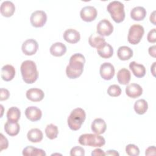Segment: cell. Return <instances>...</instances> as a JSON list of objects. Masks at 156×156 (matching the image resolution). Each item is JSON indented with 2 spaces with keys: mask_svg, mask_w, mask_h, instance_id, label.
Returning <instances> with one entry per match:
<instances>
[{
  "mask_svg": "<svg viewBox=\"0 0 156 156\" xmlns=\"http://www.w3.org/2000/svg\"><path fill=\"white\" fill-rule=\"evenodd\" d=\"M85 63V58L82 54L76 53L71 55L66 68L67 77L71 79L79 77L83 73Z\"/></svg>",
  "mask_w": 156,
  "mask_h": 156,
  "instance_id": "6da1fadb",
  "label": "cell"
},
{
  "mask_svg": "<svg viewBox=\"0 0 156 156\" xmlns=\"http://www.w3.org/2000/svg\"><path fill=\"white\" fill-rule=\"evenodd\" d=\"M21 76L23 80L28 84L34 83L38 77L36 64L32 60L24 61L20 67Z\"/></svg>",
  "mask_w": 156,
  "mask_h": 156,
  "instance_id": "7a4b0ae2",
  "label": "cell"
},
{
  "mask_svg": "<svg viewBox=\"0 0 156 156\" xmlns=\"http://www.w3.org/2000/svg\"><path fill=\"white\" fill-rule=\"evenodd\" d=\"M86 118V113L83 109L81 108H76L71 111L69 115L67 122L70 129L73 130H77L83 123Z\"/></svg>",
  "mask_w": 156,
  "mask_h": 156,
  "instance_id": "3957f363",
  "label": "cell"
},
{
  "mask_svg": "<svg viewBox=\"0 0 156 156\" xmlns=\"http://www.w3.org/2000/svg\"><path fill=\"white\" fill-rule=\"evenodd\" d=\"M107 11L113 21L117 23H121L125 18V11L124 4L119 1L110 2L107 7Z\"/></svg>",
  "mask_w": 156,
  "mask_h": 156,
  "instance_id": "277c9868",
  "label": "cell"
},
{
  "mask_svg": "<svg viewBox=\"0 0 156 156\" xmlns=\"http://www.w3.org/2000/svg\"><path fill=\"white\" fill-rule=\"evenodd\" d=\"M79 143L83 146L91 147H102L105 143L104 138L98 134L85 133L79 136Z\"/></svg>",
  "mask_w": 156,
  "mask_h": 156,
  "instance_id": "5b68a950",
  "label": "cell"
},
{
  "mask_svg": "<svg viewBox=\"0 0 156 156\" xmlns=\"http://www.w3.org/2000/svg\"><path fill=\"white\" fill-rule=\"evenodd\" d=\"M144 33V29L141 25L133 24L129 28L127 41L132 44H136L140 42Z\"/></svg>",
  "mask_w": 156,
  "mask_h": 156,
  "instance_id": "8992f818",
  "label": "cell"
},
{
  "mask_svg": "<svg viewBox=\"0 0 156 156\" xmlns=\"http://www.w3.org/2000/svg\"><path fill=\"white\" fill-rule=\"evenodd\" d=\"M30 23L35 27H43L47 21V15L43 10H35L30 15Z\"/></svg>",
  "mask_w": 156,
  "mask_h": 156,
  "instance_id": "52a82bcc",
  "label": "cell"
},
{
  "mask_svg": "<svg viewBox=\"0 0 156 156\" xmlns=\"http://www.w3.org/2000/svg\"><path fill=\"white\" fill-rule=\"evenodd\" d=\"M97 33L101 36H109L113 31L112 24L107 19L101 20L96 26Z\"/></svg>",
  "mask_w": 156,
  "mask_h": 156,
  "instance_id": "ba28073f",
  "label": "cell"
},
{
  "mask_svg": "<svg viewBox=\"0 0 156 156\" xmlns=\"http://www.w3.org/2000/svg\"><path fill=\"white\" fill-rule=\"evenodd\" d=\"M98 12L96 9L91 5H87L83 7L80 12V16L82 20L86 22H91L94 20L97 16Z\"/></svg>",
  "mask_w": 156,
  "mask_h": 156,
  "instance_id": "9c48e42d",
  "label": "cell"
},
{
  "mask_svg": "<svg viewBox=\"0 0 156 156\" xmlns=\"http://www.w3.org/2000/svg\"><path fill=\"white\" fill-rule=\"evenodd\" d=\"M38 48L37 41L32 38L26 40L22 44L21 49L23 52L26 55H32L35 54Z\"/></svg>",
  "mask_w": 156,
  "mask_h": 156,
  "instance_id": "30bf717a",
  "label": "cell"
},
{
  "mask_svg": "<svg viewBox=\"0 0 156 156\" xmlns=\"http://www.w3.org/2000/svg\"><path fill=\"white\" fill-rule=\"evenodd\" d=\"M115 68L114 66L109 63L105 62L102 63L99 69V73L101 77L104 80H110L115 75Z\"/></svg>",
  "mask_w": 156,
  "mask_h": 156,
  "instance_id": "8fae6325",
  "label": "cell"
},
{
  "mask_svg": "<svg viewBox=\"0 0 156 156\" xmlns=\"http://www.w3.org/2000/svg\"><path fill=\"white\" fill-rule=\"evenodd\" d=\"M26 95L29 100L32 102H39L44 98V93L40 88H32L27 90Z\"/></svg>",
  "mask_w": 156,
  "mask_h": 156,
  "instance_id": "7c38bea8",
  "label": "cell"
},
{
  "mask_svg": "<svg viewBox=\"0 0 156 156\" xmlns=\"http://www.w3.org/2000/svg\"><path fill=\"white\" fill-rule=\"evenodd\" d=\"M25 115L30 121H37L41 119L42 116V112L39 108L35 106H30L26 109Z\"/></svg>",
  "mask_w": 156,
  "mask_h": 156,
  "instance_id": "4fadbf2b",
  "label": "cell"
},
{
  "mask_svg": "<svg viewBox=\"0 0 156 156\" xmlns=\"http://www.w3.org/2000/svg\"><path fill=\"white\" fill-rule=\"evenodd\" d=\"M126 93L129 98H136L142 94L143 88L139 84L132 83L126 87Z\"/></svg>",
  "mask_w": 156,
  "mask_h": 156,
  "instance_id": "5bb4252c",
  "label": "cell"
},
{
  "mask_svg": "<svg viewBox=\"0 0 156 156\" xmlns=\"http://www.w3.org/2000/svg\"><path fill=\"white\" fill-rule=\"evenodd\" d=\"M63 37L66 41L72 44L77 43L80 39V33L73 29H68L66 30L63 33Z\"/></svg>",
  "mask_w": 156,
  "mask_h": 156,
  "instance_id": "9a60e30c",
  "label": "cell"
},
{
  "mask_svg": "<svg viewBox=\"0 0 156 156\" xmlns=\"http://www.w3.org/2000/svg\"><path fill=\"white\" fill-rule=\"evenodd\" d=\"M91 128L94 133L101 135L105 132L107 129V124L102 118H96L92 122Z\"/></svg>",
  "mask_w": 156,
  "mask_h": 156,
  "instance_id": "2e32d148",
  "label": "cell"
},
{
  "mask_svg": "<svg viewBox=\"0 0 156 156\" xmlns=\"http://www.w3.org/2000/svg\"><path fill=\"white\" fill-rule=\"evenodd\" d=\"M97 52L100 57L104 58H108L113 55V48L105 41L97 48Z\"/></svg>",
  "mask_w": 156,
  "mask_h": 156,
  "instance_id": "e0dca14e",
  "label": "cell"
},
{
  "mask_svg": "<svg viewBox=\"0 0 156 156\" xmlns=\"http://www.w3.org/2000/svg\"><path fill=\"white\" fill-rule=\"evenodd\" d=\"M0 11L4 16L10 17L15 11V6L12 1H5L1 5Z\"/></svg>",
  "mask_w": 156,
  "mask_h": 156,
  "instance_id": "ac0fdd59",
  "label": "cell"
},
{
  "mask_svg": "<svg viewBox=\"0 0 156 156\" xmlns=\"http://www.w3.org/2000/svg\"><path fill=\"white\" fill-rule=\"evenodd\" d=\"M4 130L9 135L13 136L18 134L20 130V126L17 121L7 120L4 125Z\"/></svg>",
  "mask_w": 156,
  "mask_h": 156,
  "instance_id": "d6986e66",
  "label": "cell"
},
{
  "mask_svg": "<svg viewBox=\"0 0 156 156\" xmlns=\"http://www.w3.org/2000/svg\"><path fill=\"white\" fill-rule=\"evenodd\" d=\"M15 76V69L11 65H5L1 68V78L5 81L12 80Z\"/></svg>",
  "mask_w": 156,
  "mask_h": 156,
  "instance_id": "ffe728a7",
  "label": "cell"
},
{
  "mask_svg": "<svg viewBox=\"0 0 156 156\" xmlns=\"http://www.w3.org/2000/svg\"><path fill=\"white\" fill-rule=\"evenodd\" d=\"M129 68L132 70V73L138 78H141L146 74V68L142 64H139L133 61L129 64Z\"/></svg>",
  "mask_w": 156,
  "mask_h": 156,
  "instance_id": "44dd1931",
  "label": "cell"
},
{
  "mask_svg": "<svg viewBox=\"0 0 156 156\" xmlns=\"http://www.w3.org/2000/svg\"><path fill=\"white\" fill-rule=\"evenodd\" d=\"M49 51L52 55L55 57H60L66 53V47L61 42H56L51 45Z\"/></svg>",
  "mask_w": 156,
  "mask_h": 156,
  "instance_id": "7402d4cb",
  "label": "cell"
},
{
  "mask_svg": "<svg viewBox=\"0 0 156 156\" xmlns=\"http://www.w3.org/2000/svg\"><path fill=\"white\" fill-rule=\"evenodd\" d=\"M146 15V9L141 6L133 7L130 11V17L135 21H142Z\"/></svg>",
  "mask_w": 156,
  "mask_h": 156,
  "instance_id": "603a6c76",
  "label": "cell"
},
{
  "mask_svg": "<svg viewBox=\"0 0 156 156\" xmlns=\"http://www.w3.org/2000/svg\"><path fill=\"white\" fill-rule=\"evenodd\" d=\"M27 137L28 140L32 143H39L42 140L43 135L40 129L34 128L27 132Z\"/></svg>",
  "mask_w": 156,
  "mask_h": 156,
  "instance_id": "cb8c5ba5",
  "label": "cell"
},
{
  "mask_svg": "<svg viewBox=\"0 0 156 156\" xmlns=\"http://www.w3.org/2000/svg\"><path fill=\"white\" fill-rule=\"evenodd\" d=\"M130 72L125 68L119 69L117 73V80L120 84H128L130 80Z\"/></svg>",
  "mask_w": 156,
  "mask_h": 156,
  "instance_id": "d4e9b609",
  "label": "cell"
},
{
  "mask_svg": "<svg viewBox=\"0 0 156 156\" xmlns=\"http://www.w3.org/2000/svg\"><path fill=\"white\" fill-rule=\"evenodd\" d=\"M117 55L120 60H127L133 56V51L127 46H122L118 48Z\"/></svg>",
  "mask_w": 156,
  "mask_h": 156,
  "instance_id": "484cf974",
  "label": "cell"
},
{
  "mask_svg": "<svg viewBox=\"0 0 156 156\" xmlns=\"http://www.w3.org/2000/svg\"><path fill=\"white\" fill-rule=\"evenodd\" d=\"M22 154L24 156H45L46 155L44 150L32 146L26 147L23 150Z\"/></svg>",
  "mask_w": 156,
  "mask_h": 156,
  "instance_id": "4316f807",
  "label": "cell"
},
{
  "mask_svg": "<svg viewBox=\"0 0 156 156\" xmlns=\"http://www.w3.org/2000/svg\"><path fill=\"white\" fill-rule=\"evenodd\" d=\"M104 42H105V39L98 33L91 34L88 38V43L93 48H97Z\"/></svg>",
  "mask_w": 156,
  "mask_h": 156,
  "instance_id": "83f0119b",
  "label": "cell"
},
{
  "mask_svg": "<svg viewBox=\"0 0 156 156\" xmlns=\"http://www.w3.org/2000/svg\"><path fill=\"white\" fill-rule=\"evenodd\" d=\"M147 102L143 99L137 100L134 104V110L138 115L144 114L147 110Z\"/></svg>",
  "mask_w": 156,
  "mask_h": 156,
  "instance_id": "f1b7e54d",
  "label": "cell"
},
{
  "mask_svg": "<svg viewBox=\"0 0 156 156\" xmlns=\"http://www.w3.org/2000/svg\"><path fill=\"white\" fill-rule=\"evenodd\" d=\"M21 116L20 110L16 107H12L7 112V118L9 121H18Z\"/></svg>",
  "mask_w": 156,
  "mask_h": 156,
  "instance_id": "f546056e",
  "label": "cell"
},
{
  "mask_svg": "<svg viewBox=\"0 0 156 156\" xmlns=\"http://www.w3.org/2000/svg\"><path fill=\"white\" fill-rule=\"evenodd\" d=\"M45 133L46 136L50 140H54L56 138L58 133L57 126L53 124H48L46 127Z\"/></svg>",
  "mask_w": 156,
  "mask_h": 156,
  "instance_id": "4dcf8cb0",
  "label": "cell"
},
{
  "mask_svg": "<svg viewBox=\"0 0 156 156\" xmlns=\"http://www.w3.org/2000/svg\"><path fill=\"white\" fill-rule=\"evenodd\" d=\"M107 93L110 96L117 97L121 94V89L119 85L113 84L109 86L107 89Z\"/></svg>",
  "mask_w": 156,
  "mask_h": 156,
  "instance_id": "1f68e13d",
  "label": "cell"
},
{
  "mask_svg": "<svg viewBox=\"0 0 156 156\" xmlns=\"http://www.w3.org/2000/svg\"><path fill=\"white\" fill-rule=\"evenodd\" d=\"M126 152L130 156H138L140 154V149L137 146L129 144L126 147Z\"/></svg>",
  "mask_w": 156,
  "mask_h": 156,
  "instance_id": "d6a6232c",
  "label": "cell"
},
{
  "mask_svg": "<svg viewBox=\"0 0 156 156\" xmlns=\"http://www.w3.org/2000/svg\"><path fill=\"white\" fill-rule=\"evenodd\" d=\"M70 155L71 156H84L85 150L80 146H74L70 151Z\"/></svg>",
  "mask_w": 156,
  "mask_h": 156,
  "instance_id": "836d02e7",
  "label": "cell"
},
{
  "mask_svg": "<svg viewBox=\"0 0 156 156\" xmlns=\"http://www.w3.org/2000/svg\"><path fill=\"white\" fill-rule=\"evenodd\" d=\"M1 140H0V144H1V149L0 152H1L3 149H6L9 146L8 140L5 136H4L2 133H1Z\"/></svg>",
  "mask_w": 156,
  "mask_h": 156,
  "instance_id": "e575fe53",
  "label": "cell"
},
{
  "mask_svg": "<svg viewBox=\"0 0 156 156\" xmlns=\"http://www.w3.org/2000/svg\"><path fill=\"white\" fill-rule=\"evenodd\" d=\"M155 35H156V32H155V28H154L152 29H151L148 34H147V41L149 43H154L156 41V37H155Z\"/></svg>",
  "mask_w": 156,
  "mask_h": 156,
  "instance_id": "d590c367",
  "label": "cell"
},
{
  "mask_svg": "<svg viewBox=\"0 0 156 156\" xmlns=\"http://www.w3.org/2000/svg\"><path fill=\"white\" fill-rule=\"evenodd\" d=\"M10 96V93L7 89L1 88L0 90V100L5 101L9 99Z\"/></svg>",
  "mask_w": 156,
  "mask_h": 156,
  "instance_id": "8d00e7d4",
  "label": "cell"
},
{
  "mask_svg": "<svg viewBox=\"0 0 156 156\" xmlns=\"http://www.w3.org/2000/svg\"><path fill=\"white\" fill-rule=\"evenodd\" d=\"M145 155L147 156L149 155H155L156 152H155V147L154 146H149L146 149Z\"/></svg>",
  "mask_w": 156,
  "mask_h": 156,
  "instance_id": "74e56055",
  "label": "cell"
},
{
  "mask_svg": "<svg viewBox=\"0 0 156 156\" xmlns=\"http://www.w3.org/2000/svg\"><path fill=\"white\" fill-rule=\"evenodd\" d=\"M91 155L92 156H97V155L98 156H104V155H105V154L103 150H102L99 148H97L92 151Z\"/></svg>",
  "mask_w": 156,
  "mask_h": 156,
  "instance_id": "f35d334b",
  "label": "cell"
},
{
  "mask_svg": "<svg viewBox=\"0 0 156 156\" xmlns=\"http://www.w3.org/2000/svg\"><path fill=\"white\" fill-rule=\"evenodd\" d=\"M156 46L155 45H154V46H150L149 48V49H148V52H149V54L151 56L153 57H155V54H156Z\"/></svg>",
  "mask_w": 156,
  "mask_h": 156,
  "instance_id": "ab89813d",
  "label": "cell"
},
{
  "mask_svg": "<svg viewBox=\"0 0 156 156\" xmlns=\"http://www.w3.org/2000/svg\"><path fill=\"white\" fill-rule=\"evenodd\" d=\"M105 155H112V156H119V153L115 150H108L105 152Z\"/></svg>",
  "mask_w": 156,
  "mask_h": 156,
  "instance_id": "60d3db41",
  "label": "cell"
},
{
  "mask_svg": "<svg viewBox=\"0 0 156 156\" xmlns=\"http://www.w3.org/2000/svg\"><path fill=\"white\" fill-rule=\"evenodd\" d=\"M149 20H150V21L154 25H155V11H153L152 13L151 14Z\"/></svg>",
  "mask_w": 156,
  "mask_h": 156,
  "instance_id": "b9f144b4",
  "label": "cell"
},
{
  "mask_svg": "<svg viewBox=\"0 0 156 156\" xmlns=\"http://www.w3.org/2000/svg\"><path fill=\"white\" fill-rule=\"evenodd\" d=\"M155 62H154L153 63V64H152V65L151 66V72H152V74H153V76H155Z\"/></svg>",
  "mask_w": 156,
  "mask_h": 156,
  "instance_id": "7bdbcfd3",
  "label": "cell"
}]
</instances>
